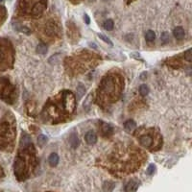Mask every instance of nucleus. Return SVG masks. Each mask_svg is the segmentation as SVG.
I'll return each instance as SVG.
<instances>
[{
	"label": "nucleus",
	"instance_id": "nucleus-12",
	"mask_svg": "<svg viewBox=\"0 0 192 192\" xmlns=\"http://www.w3.org/2000/svg\"><path fill=\"white\" fill-rule=\"evenodd\" d=\"M91 98H92V95L91 94H88V97L85 98V100L84 102V109L85 111H88L89 108H90V104H91Z\"/></svg>",
	"mask_w": 192,
	"mask_h": 192
},
{
	"label": "nucleus",
	"instance_id": "nucleus-11",
	"mask_svg": "<svg viewBox=\"0 0 192 192\" xmlns=\"http://www.w3.org/2000/svg\"><path fill=\"white\" fill-rule=\"evenodd\" d=\"M145 39H146V41H153L154 39H156L155 32L152 31V30H149V31H147L146 34H145Z\"/></svg>",
	"mask_w": 192,
	"mask_h": 192
},
{
	"label": "nucleus",
	"instance_id": "nucleus-13",
	"mask_svg": "<svg viewBox=\"0 0 192 192\" xmlns=\"http://www.w3.org/2000/svg\"><path fill=\"white\" fill-rule=\"evenodd\" d=\"M114 23L111 19H108V20H106L104 23V28L107 30V31H111V30L114 29Z\"/></svg>",
	"mask_w": 192,
	"mask_h": 192
},
{
	"label": "nucleus",
	"instance_id": "nucleus-17",
	"mask_svg": "<svg viewBox=\"0 0 192 192\" xmlns=\"http://www.w3.org/2000/svg\"><path fill=\"white\" fill-rule=\"evenodd\" d=\"M160 41H161V43L165 44L166 42L169 41V35H168L167 33H163L160 37Z\"/></svg>",
	"mask_w": 192,
	"mask_h": 192
},
{
	"label": "nucleus",
	"instance_id": "nucleus-8",
	"mask_svg": "<svg viewBox=\"0 0 192 192\" xmlns=\"http://www.w3.org/2000/svg\"><path fill=\"white\" fill-rule=\"evenodd\" d=\"M76 92H77V99L80 100V99L85 95V88L83 85L82 84H79V85L76 88Z\"/></svg>",
	"mask_w": 192,
	"mask_h": 192
},
{
	"label": "nucleus",
	"instance_id": "nucleus-19",
	"mask_svg": "<svg viewBox=\"0 0 192 192\" xmlns=\"http://www.w3.org/2000/svg\"><path fill=\"white\" fill-rule=\"evenodd\" d=\"M98 37L100 38L102 41H105L106 43H108V44H110V45H111L112 46V42H111V41L109 38H107L106 36H104V35H102V34H98Z\"/></svg>",
	"mask_w": 192,
	"mask_h": 192
},
{
	"label": "nucleus",
	"instance_id": "nucleus-16",
	"mask_svg": "<svg viewBox=\"0 0 192 192\" xmlns=\"http://www.w3.org/2000/svg\"><path fill=\"white\" fill-rule=\"evenodd\" d=\"M139 92L142 96H146L149 93V88L146 85H141L139 88Z\"/></svg>",
	"mask_w": 192,
	"mask_h": 192
},
{
	"label": "nucleus",
	"instance_id": "nucleus-5",
	"mask_svg": "<svg viewBox=\"0 0 192 192\" xmlns=\"http://www.w3.org/2000/svg\"><path fill=\"white\" fill-rule=\"evenodd\" d=\"M48 163L52 167L57 166V164L59 163V156L56 153H52L48 158Z\"/></svg>",
	"mask_w": 192,
	"mask_h": 192
},
{
	"label": "nucleus",
	"instance_id": "nucleus-7",
	"mask_svg": "<svg viewBox=\"0 0 192 192\" xmlns=\"http://www.w3.org/2000/svg\"><path fill=\"white\" fill-rule=\"evenodd\" d=\"M135 127H137V124H135V122L134 120H132V119H130V120H127L125 122V125H124V128L126 131L128 132H133Z\"/></svg>",
	"mask_w": 192,
	"mask_h": 192
},
{
	"label": "nucleus",
	"instance_id": "nucleus-2",
	"mask_svg": "<svg viewBox=\"0 0 192 192\" xmlns=\"http://www.w3.org/2000/svg\"><path fill=\"white\" fill-rule=\"evenodd\" d=\"M85 139L87 141V143L89 145H94L96 142H97V135H95V133L93 132L89 131L85 135Z\"/></svg>",
	"mask_w": 192,
	"mask_h": 192
},
{
	"label": "nucleus",
	"instance_id": "nucleus-15",
	"mask_svg": "<svg viewBox=\"0 0 192 192\" xmlns=\"http://www.w3.org/2000/svg\"><path fill=\"white\" fill-rule=\"evenodd\" d=\"M47 142V137L46 135H39V137H38V143H39V146H43V145Z\"/></svg>",
	"mask_w": 192,
	"mask_h": 192
},
{
	"label": "nucleus",
	"instance_id": "nucleus-22",
	"mask_svg": "<svg viewBox=\"0 0 192 192\" xmlns=\"http://www.w3.org/2000/svg\"><path fill=\"white\" fill-rule=\"evenodd\" d=\"M145 74H146V72H144V73L141 75V80H144V79H145V77H144V75H145Z\"/></svg>",
	"mask_w": 192,
	"mask_h": 192
},
{
	"label": "nucleus",
	"instance_id": "nucleus-18",
	"mask_svg": "<svg viewBox=\"0 0 192 192\" xmlns=\"http://www.w3.org/2000/svg\"><path fill=\"white\" fill-rule=\"evenodd\" d=\"M155 171H156V166H155V164L152 163L148 166L146 173H147V175H153L155 173Z\"/></svg>",
	"mask_w": 192,
	"mask_h": 192
},
{
	"label": "nucleus",
	"instance_id": "nucleus-14",
	"mask_svg": "<svg viewBox=\"0 0 192 192\" xmlns=\"http://www.w3.org/2000/svg\"><path fill=\"white\" fill-rule=\"evenodd\" d=\"M114 188V184L111 183V181H106L103 185V189L105 191H112Z\"/></svg>",
	"mask_w": 192,
	"mask_h": 192
},
{
	"label": "nucleus",
	"instance_id": "nucleus-21",
	"mask_svg": "<svg viewBox=\"0 0 192 192\" xmlns=\"http://www.w3.org/2000/svg\"><path fill=\"white\" fill-rule=\"evenodd\" d=\"M85 23H87V24H89V23H90V19H89L88 15H85Z\"/></svg>",
	"mask_w": 192,
	"mask_h": 192
},
{
	"label": "nucleus",
	"instance_id": "nucleus-3",
	"mask_svg": "<svg viewBox=\"0 0 192 192\" xmlns=\"http://www.w3.org/2000/svg\"><path fill=\"white\" fill-rule=\"evenodd\" d=\"M139 142L143 147L149 148L153 144V138H152L150 135H143V137H140Z\"/></svg>",
	"mask_w": 192,
	"mask_h": 192
},
{
	"label": "nucleus",
	"instance_id": "nucleus-4",
	"mask_svg": "<svg viewBox=\"0 0 192 192\" xmlns=\"http://www.w3.org/2000/svg\"><path fill=\"white\" fill-rule=\"evenodd\" d=\"M173 35L177 39H183L184 38V36H185V32H184V28L176 27L173 31Z\"/></svg>",
	"mask_w": 192,
	"mask_h": 192
},
{
	"label": "nucleus",
	"instance_id": "nucleus-10",
	"mask_svg": "<svg viewBox=\"0 0 192 192\" xmlns=\"http://www.w3.org/2000/svg\"><path fill=\"white\" fill-rule=\"evenodd\" d=\"M69 142H70L71 146L73 148H76L78 146L79 144V139H78V137L76 134H72L70 135V138H69Z\"/></svg>",
	"mask_w": 192,
	"mask_h": 192
},
{
	"label": "nucleus",
	"instance_id": "nucleus-20",
	"mask_svg": "<svg viewBox=\"0 0 192 192\" xmlns=\"http://www.w3.org/2000/svg\"><path fill=\"white\" fill-rule=\"evenodd\" d=\"M111 131H112V128H111V125H109V124L103 125V132L108 134V133H111Z\"/></svg>",
	"mask_w": 192,
	"mask_h": 192
},
{
	"label": "nucleus",
	"instance_id": "nucleus-1",
	"mask_svg": "<svg viewBox=\"0 0 192 192\" xmlns=\"http://www.w3.org/2000/svg\"><path fill=\"white\" fill-rule=\"evenodd\" d=\"M62 104H64L65 110L69 112H72L74 111L76 106V100L74 95L70 91H65L62 94Z\"/></svg>",
	"mask_w": 192,
	"mask_h": 192
},
{
	"label": "nucleus",
	"instance_id": "nucleus-23",
	"mask_svg": "<svg viewBox=\"0 0 192 192\" xmlns=\"http://www.w3.org/2000/svg\"><path fill=\"white\" fill-rule=\"evenodd\" d=\"M2 1H4V0H0V2H2Z\"/></svg>",
	"mask_w": 192,
	"mask_h": 192
},
{
	"label": "nucleus",
	"instance_id": "nucleus-9",
	"mask_svg": "<svg viewBox=\"0 0 192 192\" xmlns=\"http://www.w3.org/2000/svg\"><path fill=\"white\" fill-rule=\"evenodd\" d=\"M36 50H37V52L39 53V54L44 55V54H46V52H47L48 48H47V46H46V44H44V43H39V44L37 46V48H36Z\"/></svg>",
	"mask_w": 192,
	"mask_h": 192
},
{
	"label": "nucleus",
	"instance_id": "nucleus-6",
	"mask_svg": "<svg viewBox=\"0 0 192 192\" xmlns=\"http://www.w3.org/2000/svg\"><path fill=\"white\" fill-rule=\"evenodd\" d=\"M138 188V183H137V181H129L128 184L126 185L125 187V191H137Z\"/></svg>",
	"mask_w": 192,
	"mask_h": 192
}]
</instances>
